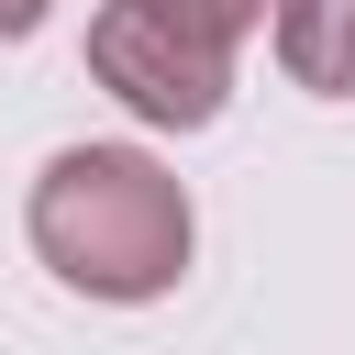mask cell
<instances>
[{
    "mask_svg": "<svg viewBox=\"0 0 355 355\" xmlns=\"http://www.w3.org/2000/svg\"><path fill=\"white\" fill-rule=\"evenodd\" d=\"M44 22H55V0H0V44H33Z\"/></svg>",
    "mask_w": 355,
    "mask_h": 355,
    "instance_id": "5b68a950",
    "label": "cell"
},
{
    "mask_svg": "<svg viewBox=\"0 0 355 355\" xmlns=\"http://www.w3.org/2000/svg\"><path fill=\"white\" fill-rule=\"evenodd\" d=\"M178 22H200L211 44H244V33H266V0H166Z\"/></svg>",
    "mask_w": 355,
    "mask_h": 355,
    "instance_id": "277c9868",
    "label": "cell"
},
{
    "mask_svg": "<svg viewBox=\"0 0 355 355\" xmlns=\"http://www.w3.org/2000/svg\"><path fill=\"white\" fill-rule=\"evenodd\" d=\"M89 78L144 133H211L233 111V44H211L166 0H100L89 11Z\"/></svg>",
    "mask_w": 355,
    "mask_h": 355,
    "instance_id": "7a4b0ae2",
    "label": "cell"
},
{
    "mask_svg": "<svg viewBox=\"0 0 355 355\" xmlns=\"http://www.w3.org/2000/svg\"><path fill=\"white\" fill-rule=\"evenodd\" d=\"M277 78L311 100H355V0H266Z\"/></svg>",
    "mask_w": 355,
    "mask_h": 355,
    "instance_id": "3957f363",
    "label": "cell"
},
{
    "mask_svg": "<svg viewBox=\"0 0 355 355\" xmlns=\"http://www.w3.org/2000/svg\"><path fill=\"white\" fill-rule=\"evenodd\" d=\"M22 233H33L55 288H78L100 311H144L189 277L200 200L155 144H55L33 200H22Z\"/></svg>",
    "mask_w": 355,
    "mask_h": 355,
    "instance_id": "6da1fadb",
    "label": "cell"
}]
</instances>
